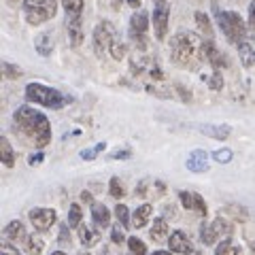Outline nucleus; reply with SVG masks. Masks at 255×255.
<instances>
[{"instance_id": "46", "label": "nucleus", "mask_w": 255, "mask_h": 255, "mask_svg": "<svg viewBox=\"0 0 255 255\" xmlns=\"http://www.w3.org/2000/svg\"><path fill=\"white\" fill-rule=\"evenodd\" d=\"M151 255H172V251H153Z\"/></svg>"}, {"instance_id": "2", "label": "nucleus", "mask_w": 255, "mask_h": 255, "mask_svg": "<svg viewBox=\"0 0 255 255\" xmlns=\"http://www.w3.org/2000/svg\"><path fill=\"white\" fill-rule=\"evenodd\" d=\"M15 124L21 128V132L34 142L36 149H43L49 145L51 140V126H49V119H47L43 113H38L36 109L32 107H19L15 111Z\"/></svg>"}, {"instance_id": "41", "label": "nucleus", "mask_w": 255, "mask_h": 255, "mask_svg": "<svg viewBox=\"0 0 255 255\" xmlns=\"http://www.w3.org/2000/svg\"><path fill=\"white\" fill-rule=\"evenodd\" d=\"M249 28L255 32V0H253L251 6H249Z\"/></svg>"}, {"instance_id": "29", "label": "nucleus", "mask_w": 255, "mask_h": 255, "mask_svg": "<svg viewBox=\"0 0 255 255\" xmlns=\"http://www.w3.org/2000/svg\"><path fill=\"white\" fill-rule=\"evenodd\" d=\"M81 219H83L81 206H79V204H70V209H68V226L70 228H79V226H81Z\"/></svg>"}, {"instance_id": "5", "label": "nucleus", "mask_w": 255, "mask_h": 255, "mask_svg": "<svg viewBox=\"0 0 255 255\" xmlns=\"http://www.w3.org/2000/svg\"><path fill=\"white\" fill-rule=\"evenodd\" d=\"M55 13H58L55 0H23V15L32 26H41V23L53 19Z\"/></svg>"}, {"instance_id": "10", "label": "nucleus", "mask_w": 255, "mask_h": 255, "mask_svg": "<svg viewBox=\"0 0 255 255\" xmlns=\"http://www.w3.org/2000/svg\"><path fill=\"white\" fill-rule=\"evenodd\" d=\"M179 200L187 211H196L198 215L206 217V202L200 194H194V191H179Z\"/></svg>"}, {"instance_id": "36", "label": "nucleus", "mask_w": 255, "mask_h": 255, "mask_svg": "<svg viewBox=\"0 0 255 255\" xmlns=\"http://www.w3.org/2000/svg\"><path fill=\"white\" fill-rule=\"evenodd\" d=\"M126 53H128V49H126V45L124 43H113L111 45V55H113L115 60H122V58H126Z\"/></svg>"}, {"instance_id": "39", "label": "nucleus", "mask_w": 255, "mask_h": 255, "mask_svg": "<svg viewBox=\"0 0 255 255\" xmlns=\"http://www.w3.org/2000/svg\"><path fill=\"white\" fill-rule=\"evenodd\" d=\"M102 149H107L105 142H100V145H96V147H94V149H90V151H81V157H83V159H94L96 155L100 153Z\"/></svg>"}, {"instance_id": "35", "label": "nucleus", "mask_w": 255, "mask_h": 255, "mask_svg": "<svg viewBox=\"0 0 255 255\" xmlns=\"http://www.w3.org/2000/svg\"><path fill=\"white\" fill-rule=\"evenodd\" d=\"M124 226L122 223H117V226H113V230H111V238H113V243L115 245H122L126 241V232H124Z\"/></svg>"}, {"instance_id": "7", "label": "nucleus", "mask_w": 255, "mask_h": 255, "mask_svg": "<svg viewBox=\"0 0 255 255\" xmlns=\"http://www.w3.org/2000/svg\"><path fill=\"white\" fill-rule=\"evenodd\" d=\"M168 17H170V6L168 2H159L155 4L153 9V30H155V38H162L166 36V32H168Z\"/></svg>"}, {"instance_id": "1", "label": "nucleus", "mask_w": 255, "mask_h": 255, "mask_svg": "<svg viewBox=\"0 0 255 255\" xmlns=\"http://www.w3.org/2000/svg\"><path fill=\"white\" fill-rule=\"evenodd\" d=\"M170 58L181 68H196L204 60V41L196 32H177L170 41Z\"/></svg>"}, {"instance_id": "43", "label": "nucleus", "mask_w": 255, "mask_h": 255, "mask_svg": "<svg viewBox=\"0 0 255 255\" xmlns=\"http://www.w3.org/2000/svg\"><path fill=\"white\" fill-rule=\"evenodd\" d=\"M30 166H34V164H41L43 162V153H36V155H30Z\"/></svg>"}, {"instance_id": "47", "label": "nucleus", "mask_w": 255, "mask_h": 255, "mask_svg": "<svg viewBox=\"0 0 255 255\" xmlns=\"http://www.w3.org/2000/svg\"><path fill=\"white\" fill-rule=\"evenodd\" d=\"M51 255H66V253H64V251H53Z\"/></svg>"}, {"instance_id": "4", "label": "nucleus", "mask_w": 255, "mask_h": 255, "mask_svg": "<svg viewBox=\"0 0 255 255\" xmlns=\"http://www.w3.org/2000/svg\"><path fill=\"white\" fill-rule=\"evenodd\" d=\"M217 23L219 28L223 30V34L230 43H236L241 45L243 41H247V23L245 19L238 15L236 11H219L217 13Z\"/></svg>"}, {"instance_id": "37", "label": "nucleus", "mask_w": 255, "mask_h": 255, "mask_svg": "<svg viewBox=\"0 0 255 255\" xmlns=\"http://www.w3.org/2000/svg\"><path fill=\"white\" fill-rule=\"evenodd\" d=\"M215 159H217L219 164H228V162H232V151L230 149H219V151H215V155H213Z\"/></svg>"}, {"instance_id": "50", "label": "nucleus", "mask_w": 255, "mask_h": 255, "mask_svg": "<svg viewBox=\"0 0 255 255\" xmlns=\"http://www.w3.org/2000/svg\"><path fill=\"white\" fill-rule=\"evenodd\" d=\"M79 255H90V253H79Z\"/></svg>"}, {"instance_id": "24", "label": "nucleus", "mask_w": 255, "mask_h": 255, "mask_svg": "<svg viewBox=\"0 0 255 255\" xmlns=\"http://www.w3.org/2000/svg\"><path fill=\"white\" fill-rule=\"evenodd\" d=\"M43 249H45V243H43L41 236L32 234V236L26 238V253H30V255H41Z\"/></svg>"}, {"instance_id": "13", "label": "nucleus", "mask_w": 255, "mask_h": 255, "mask_svg": "<svg viewBox=\"0 0 255 255\" xmlns=\"http://www.w3.org/2000/svg\"><path fill=\"white\" fill-rule=\"evenodd\" d=\"M147 26H149V17H147L145 11H136V13L132 15V19H130V30H132V36L136 38V41L145 36Z\"/></svg>"}, {"instance_id": "42", "label": "nucleus", "mask_w": 255, "mask_h": 255, "mask_svg": "<svg viewBox=\"0 0 255 255\" xmlns=\"http://www.w3.org/2000/svg\"><path fill=\"white\" fill-rule=\"evenodd\" d=\"M130 155H132V151H128V149L126 151H115V153H113L115 159H128Z\"/></svg>"}, {"instance_id": "26", "label": "nucleus", "mask_w": 255, "mask_h": 255, "mask_svg": "<svg viewBox=\"0 0 255 255\" xmlns=\"http://www.w3.org/2000/svg\"><path fill=\"white\" fill-rule=\"evenodd\" d=\"M194 19H196V26H198V30L204 32L206 36H213V26H211V19L206 17V13H202V11H196Z\"/></svg>"}, {"instance_id": "23", "label": "nucleus", "mask_w": 255, "mask_h": 255, "mask_svg": "<svg viewBox=\"0 0 255 255\" xmlns=\"http://www.w3.org/2000/svg\"><path fill=\"white\" fill-rule=\"evenodd\" d=\"M166 234H168V223H166V219L157 217L153 221V226H151V238L153 241H164Z\"/></svg>"}, {"instance_id": "33", "label": "nucleus", "mask_w": 255, "mask_h": 255, "mask_svg": "<svg viewBox=\"0 0 255 255\" xmlns=\"http://www.w3.org/2000/svg\"><path fill=\"white\" fill-rule=\"evenodd\" d=\"M115 217L119 219V223H122V226L124 228H128V226H130V211H128V206L126 204H117L115 206Z\"/></svg>"}, {"instance_id": "40", "label": "nucleus", "mask_w": 255, "mask_h": 255, "mask_svg": "<svg viewBox=\"0 0 255 255\" xmlns=\"http://www.w3.org/2000/svg\"><path fill=\"white\" fill-rule=\"evenodd\" d=\"M2 255H21V253H19V249H15V247L6 241V243H2Z\"/></svg>"}, {"instance_id": "25", "label": "nucleus", "mask_w": 255, "mask_h": 255, "mask_svg": "<svg viewBox=\"0 0 255 255\" xmlns=\"http://www.w3.org/2000/svg\"><path fill=\"white\" fill-rule=\"evenodd\" d=\"M213 228H215V232L219 234V238H223V236L230 238V234H232V223H230L226 217H223V215L213 221Z\"/></svg>"}, {"instance_id": "21", "label": "nucleus", "mask_w": 255, "mask_h": 255, "mask_svg": "<svg viewBox=\"0 0 255 255\" xmlns=\"http://www.w3.org/2000/svg\"><path fill=\"white\" fill-rule=\"evenodd\" d=\"M34 47H36V53H41L43 58H47V55H51V51H53L51 34H47V32H43V34H38V36H36V41H34Z\"/></svg>"}, {"instance_id": "16", "label": "nucleus", "mask_w": 255, "mask_h": 255, "mask_svg": "<svg viewBox=\"0 0 255 255\" xmlns=\"http://www.w3.org/2000/svg\"><path fill=\"white\" fill-rule=\"evenodd\" d=\"M4 238L9 243H19V241H26V228H23V223L21 221H11V223H6V228H4Z\"/></svg>"}, {"instance_id": "30", "label": "nucleus", "mask_w": 255, "mask_h": 255, "mask_svg": "<svg viewBox=\"0 0 255 255\" xmlns=\"http://www.w3.org/2000/svg\"><path fill=\"white\" fill-rule=\"evenodd\" d=\"M128 247H130L132 255H147V245L142 243L138 236H130V238H128Z\"/></svg>"}, {"instance_id": "31", "label": "nucleus", "mask_w": 255, "mask_h": 255, "mask_svg": "<svg viewBox=\"0 0 255 255\" xmlns=\"http://www.w3.org/2000/svg\"><path fill=\"white\" fill-rule=\"evenodd\" d=\"M109 194L113 196V198H124V196H126V187H124V183L119 181L117 177L111 179V183H109Z\"/></svg>"}, {"instance_id": "48", "label": "nucleus", "mask_w": 255, "mask_h": 255, "mask_svg": "<svg viewBox=\"0 0 255 255\" xmlns=\"http://www.w3.org/2000/svg\"><path fill=\"white\" fill-rule=\"evenodd\" d=\"M153 2H155V4H159V2H166V0H153Z\"/></svg>"}, {"instance_id": "11", "label": "nucleus", "mask_w": 255, "mask_h": 255, "mask_svg": "<svg viewBox=\"0 0 255 255\" xmlns=\"http://www.w3.org/2000/svg\"><path fill=\"white\" fill-rule=\"evenodd\" d=\"M187 170L191 172H206L209 170V155L204 149H194L187 157Z\"/></svg>"}, {"instance_id": "27", "label": "nucleus", "mask_w": 255, "mask_h": 255, "mask_svg": "<svg viewBox=\"0 0 255 255\" xmlns=\"http://www.w3.org/2000/svg\"><path fill=\"white\" fill-rule=\"evenodd\" d=\"M217 238H219V234L215 232L213 223H211V226H206V223H204V226L200 228V241L204 245H215V243H217Z\"/></svg>"}, {"instance_id": "9", "label": "nucleus", "mask_w": 255, "mask_h": 255, "mask_svg": "<svg viewBox=\"0 0 255 255\" xmlns=\"http://www.w3.org/2000/svg\"><path fill=\"white\" fill-rule=\"evenodd\" d=\"M168 247L172 253H179V255H191L194 253V245H191L189 236L185 232H181V230H177V232H172L168 236Z\"/></svg>"}, {"instance_id": "28", "label": "nucleus", "mask_w": 255, "mask_h": 255, "mask_svg": "<svg viewBox=\"0 0 255 255\" xmlns=\"http://www.w3.org/2000/svg\"><path fill=\"white\" fill-rule=\"evenodd\" d=\"M215 255H241V251H238V247L232 245V241L230 238H226V241H221L217 245V249H215Z\"/></svg>"}, {"instance_id": "51", "label": "nucleus", "mask_w": 255, "mask_h": 255, "mask_svg": "<svg viewBox=\"0 0 255 255\" xmlns=\"http://www.w3.org/2000/svg\"><path fill=\"white\" fill-rule=\"evenodd\" d=\"M253 253H255V243H253Z\"/></svg>"}, {"instance_id": "32", "label": "nucleus", "mask_w": 255, "mask_h": 255, "mask_svg": "<svg viewBox=\"0 0 255 255\" xmlns=\"http://www.w3.org/2000/svg\"><path fill=\"white\" fill-rule=\"evenodd\" d=\"M62 6L70 15H81V11H83V0H62Z\"/></svg>"}, {"instance_id": "17", "label": "nucleus", "mask_w": 255, "mask_h": 255, "mask_svg": "<svg viewBox=\"0 0 255 255\" xmlns=\"http://www.w3.org/2000/svg\"><path fill=\"white\" fill-rule=\"evenodd\" d=\"M92 219L98 228H107L111 223V213L102 202H94L92 204Z\"/></svg>"}, {"instance_id": "12", "label": "nucleus", "mask_w": 255, "mask_h": 255, "mask_svg": "<svg viewBox=\"0 0 255 255\" xmlns=\"http://www.w3.org/2000/svg\"><path fill=\"white\" fill-rule=\"evenodd\" d=\"M204 60L209 62L213 68H226V66H228V58H226V55H223L211 41H209V43L204 41Z\"/></svg>"}, {"instance_id": "38", "label": "nucleus", "mask_w": 255, "mask_h": 255, "mask_svg": "<svg viewBox=\"0 0 255 255\" xmlns=\"http://www.w3.org/2000/svg\"><path fill=\"white\" fill-rule=\"evenodd\" d=\"M206 83H209L211 90H221V85H223L221 75H219V73H213L211 77H206Z\"/></svg>"}, {"instance_id": "14", "label": "nucleus", "mask_w": 255, "mask_h": 255, "mask_svg": "<svg viewBox=\"0 0 255 255\" xmlns=\"http://www.w3.org/2000/svg\"><path fill=\"white\" fill-rule=\"evenodd\" d=\"M68 41H70V47H79L83 43L81 15H73V19L68 21Z\"/></svg>"}, {"instance_id": "20", "label": "nucleus", "mask_w": 255, "mask_h": 255, "mask_svg": "<svg viewBox=\"0 0 255 255\" xmlns=\"http://www.w3.org/2000/svg\"><path fill=\"white\" fill-rule=\"evenodd\" d=\"M151 213H153L151 204H140L138 209L134 211V215H132V226L136 228V230L145 228L147 223H149V219H151Z\"/></svg>"}, {"instance_id": "49", "label": "nucleus", "mask_w": 255, "mask_h": 255, "mask_svg": "<svg viewBox=\"0 0 255 255\" xmlns=\"http://www.w3.org/2000/svg\"><path fill=\"white\" fill-rule=\"evenodd\" d=\"M9 2H11V4H17V2H19V0H9Z\"/></svg>"}, {"instance_id": "6", "label": "nucleus", "mask_w": 255, "mask_h": 255, "mask_svg": "<svg viewBox=\"0 0 255 255\" xmlns=\"http://www.w3.org/2000/svg\"><path fill=\"white\" fill-rule=\"evenodd\" d=\"M113 26L109 21H100L94 30V49L98 55H105V51H111L113 45Z\"/></svg>"}, {"instance_id": "22", "label": "nucleus", "mask_w": 255, "mask_h": 255, "mask_svg": "<svg viewBox=\"0 0 255 255\" xmlns=\"http://www.w3.org/2000/svg\"><path fill=\"white\" fill-rule=\"evenodd\" d=\"M0 157H2V164L6 168H13L15 164V153H13V147L9 138H0Z\"/></svg>"}, {"instance_id": "34", "label": "nucleus", "mask_w": 255, "mask_h": 255, "mask_svg": "<svg viewBox=\"0 0 255 255\" xmlns=\"http://www.w3.org/2000/svg\"><path fill=\"white\" fill-rule=\"evenodd\" d=\"M2 77L4 79H17V77H21V68H15L13 64H9V62H2Z\"/></svg>"}, {"instance_id": "8", "label": "nucleus", "mask_w": 255, "mask_h": 255, "mask_svg": "<svg viewBox=\"0 0 255 255\" xmlns=\"http://www.w3.org/2000/svg\"><path fill=\"white\" fill-rule=\"evenodd\" d=\"M55 219H58V215H55L53 209H32L30 211V223L34 226V230H38V232H45V230H49Z\"/></svg>"}, {"instance_id": "18", "label": "nucleus", "mask_w": 255, "mask_h": 255, "mask_svg": "<svg viewBox=\"0 0 255 255\" xmlns=\"http://www.w3.org/2000/svg\"><path fill=\"white\" fill-rule=\"evenodd\" d=\"M204 136H211V138H217V140H226L230 136V132H232V128L230 126H215V124H206L200 128Z\"/></svg>"}, {"instance_id": "45", "label": "nucleus", "mask_w": 255, "mask_h": 255, "mask_svg": "<svg viewBox=\"0 0 255 255\" xmlns=\"http://www.w3.org/2000/svg\"><path fill=\"white\" fill-rule=\"evenodd\" d=\"M128 4H130L132 9H138V6H140V0H128Z\"/></svg>"}, {"instance_id": "19", "label": "nucleus", "mask_w": 255, "mask_h": 255, "mask_svg": "<svg viewBox=\"0 0 255 255\" xmlns=\"http://www.w3.org/2000/svg\"><path fill=\"white\" fill-rule=\"evenodd\" d=\"M238 53H241V62L245 68H251L255 64V43L253 41H243L238 45Z\"/></svg>"}, {"instance_id": "15", "label": "nucleus", "mask_w": 255, "mask_h": 255, "mask_svg": "<svg viewBox=\"0 0 255 255\" xmlns=\"http://www.w3.org/2000/svg\"><path fill=\"white\" fill-rule=\"evenodd\" d=\"M100 238L102 236L98 232V228H94V226H79V241H81V245H85L87 249L98 245Z\"/></svg>"}, {"instance_id": "44", "label": "nucleus", "mask_w": 255, "mask_h": 255, "mask_svg": "<svg viewBox=\"0 0 255 255\" xmlns=\"http://www.w3.org/2000/svg\"><path fill=\"white\" fill-rule=\"evenodd\" d=\"M81 200H83L85 204H94V198H92L90 191H81Z\"/></svg>"}, {"instance_id": "3", "label": "nucleus", "mask_w": 255, "mask_h": 255, "mask_svg": "<svg viewBox=\"0 0 255 255\" xmlns=\"http://www.w3.org/2000/svg\"><path fill=\"white\" fill-rule=\"evenodd\" d=\"M26 100L36 102V105L47 107V109H62V107H66L68 102H73V98H68V96H64L62 92L53 90V87H47L43 83H28L26 85Z\"/></svg>"}]
</instances>
